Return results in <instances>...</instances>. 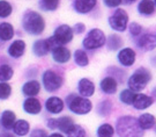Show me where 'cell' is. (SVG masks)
<instances>
[{
	"label": "cell",
	"instance_id": "cell-14",
	"mask_svg": "<svg viewBox=\"0 0 156 137\" xmlns=\"http://www.w3.org/2000/svg\"><path fill=\"white\" fill-rule=\"evenodd\" d=\"M52 58L57 63H67L71 58V51L65 46H59V48H57L52 51Z\"/></svg>",
	"mask_w": 156,
	"mask_h": 137
},
{
	"label": "cell",
	"instance_id": "cell-28",
	"mask_svg": "<svg viewBox=\"0 0 156 137\" xmlns=\"http://www.w3.org/2000/svg\"><path fill=\"white\" fill-rule=\"evenodd\" d=\"M105 42L108 43V49L109 50H118L120 46H123V40L115 34L110 35L108 41H105Z\"/></svg>",
	"mask_w": 156,
	"mask_h": 137
},
{
	"label": "cell",
	"instance_id": "cell-27",
	"mask_svg": "<svg viewBox=\"0 0 156 137\" xmlns=\"http://www.w3.org/2000/svg\"><path fill=\"white\" fill-rule=\"evenodd\" d=\"M74 61L81 68H84V66H87L89 64V58H88L87 54L83 50H76L74 52Z\"/></svg>",
	"mask_w": 156,
	"mask_h": 137
},
{
	"label": "cell",
	"instance_id": "cell-37",
	"mask_svg": "<svg viewBox=\"0 0 156 137\" xmlns=\"http://www.w3.org/2000/svg\"><path fill=\"white\" fill-rule=\"evenodd\" d=\"M141 30H142V27L138 24L136 22H133L131 23V26H129V31H131V34L134 35V36H138V35L141 33Z\"/></svg>",
	"mask_w": 156,
	"mask_h": 137
},
{
	"label": "cell",
	"instance_id": "cell-12",
	"mask_svg": "<svg viewBox=\"0 0 156 137\" xmlns=\"http://www.w3.org/2000/svg\"><path fill=\"white\" fill-rule=\"evenodd\" d=\"M97 4V0H75L74 1V8L78 13L86 14L93 11L95 6Z\"/></svg>",
	"mask_w": 156,
	"mask_h": 137
},
{
	"label": "cell",
	"instance_id": "cell-15",
	"mask_svg": "<svg viewBox=\"0 0 156 137\" xmlns=\"http://www.w3.org/2000/svg\"><path fill=\"white\" fill-rule=\"evenodd\" d=\"M26 43L22 40H16L12 43L8 48V55L13 58H20L24 54Z\"/></svg>",
	"mask_w": 156,
	"mask_h": 137
},
{
	"label": "cell",
	"instance_id": "cell-41",
	"mask_svg": "<svg viewBox=\"0 0 156 137\" xmlns=\"http://www.w3.org/2000/svg\"><path fill=\"white\" fill-rule=\"evenodd\" d=\"M0 137H13V136L9 135V134H7V132H2V134H0Z\"/></svg>",
	"mask_w": 156,
	"mask_h": 137
},
{
	"label": "cell",
	"instance_id": "cell-34",
	"mask_svg": "<svg viewBox=\"0 0 156 137\" xmlns=\"http://www.w3.org/2000/svg\"><path fill=\"white\" fill-rule=\"evenodd\" d=\"M111 108H112V103L109 100H104V101L98 103V106H97V113L103 115V116H105V115L110 114Z\"/></svg>",
	"mask_w": 156,
	"mask_h": 137
},
{
	"label": "cell",
	"instance_id": "cell-20",
	"mask_svg": "<svg viewBox=\"0 0 156 137\" xmlns=\"http://www.w3.org/2000/svg\"><path fill=\"white\" fill-rule=\"evenodd\" d=\"M138 11L142 15H151L155 12V4L153 0H141L138 5Z\"/></svg>",
	"mask_w": 156,
	"mask_h": 137
},
{
	"label": "cell",
	"instance_id": "cell-16",
	"mask_svg": "<svg viewBox=\"0 0 156 137\" xmlns=\"http://www.w3.org/2000/svg\"><path fill=\"white\" fill-rule=\"evenodd\" d=\"M153 99L148 95L145 94H135L133 98V102L132 105L134 106V108L136 109H146L148 107H151L153 105Z\"/></svg>",
	"mask_w": 156,
	"mask_h": 137
},
{
	"label": "cell",
	"instance_id": "cell-18",
	"mask_svg": "<svg viewBox=\"0 0 156 137\" xmlns=\"http://www.w3.org/2000/svg\"><path fill=\"white\" fill-rule=\"evenodd\" d=\"M23 109L26 113L31 115H36L38 114L42 109V106H41V102H39L37 99L35 98H29L27 99L24 102H23Z\"/></svg>",
	"mask_w": 156,
	"mask_h": 137
},
{
	"label": "cell",
	"instance_id": "cell-8",
	"mask_svg": "<svg viewBox=\"0 0 156 137\" xmlns=\"http://www.w3.org/2000/svg\"><path fill=\"white\" fill-rule=\"evenodd\" d=\"M53 37L56 39L60 44H66L73 40V30L67 24H62L55 30Z\"/></svg>",
	"mask_w": 156,
	"mask_h": 137
},
{
	"label": "cell",
	"instance_id": "cell-25",
	"mask_svg": "<svg viewBox=\"0 0 156 137\" xmlns=\"http://www.w3.org/2000/svg\"><path fill=\"white\" fill-rule=\"evenodd\" d=\"M29 129H30V126H29L28 122L24 120H19L13 126V130H14V132L16 134L17 136H24V135H27Z\"/></svg>",
	"mask_w": 156,
	"mask_h": 137
},
{
	"label": "cell",
	"instance_id": "cell-44",
	"mask_svg": "<svg viewBox=\"0 0 156 137\" xmlns=\"http://www.w3.org/2000/svg\"></svg>",
	"mask_w": 156,
	"mask_h": 137
},
{
	"label": "cell",
	"instance_id": "cell-22",
	"mask_svg": "<svg viewBox=\"0 0 156 137\" xmlns=\"http://www.w3.org/2000/svg\"><path fill=\"white\" fill-rule=\"evenodd\" d=\"M138 123H139L140 128L142 130H148V129H151L154 124H155V117L151 114H142L139 117L138 120Z\"/></svg>",
	"mask_w": 156,
	"mask_h": 137
},
{
	"label": "cell",
	"instance_id": "cell-38",
	"mask_svg": "<svg viewBox=\"0 0 156 137\" xmlns=\"http://www.w3.org/2000/svg\"><path fill=\"white\" fill-rule=\"evenodd\" d=\"M105 6L108 7H111V8H115V7H118L123 2V0H103Z\"/></svg>",
	"mask_w": 156,
	"mask_h": 137
},
{
	"label": "cell",
	"instance_id": "cell-33",
	"mask_svg": "<svg viewBox=\"0 0 156 137\" xmlns=\"http://www.w3.org/2000/svg\"><path fill=\"white\" fill-rule=\"evenodd\" d=\"M13 12L12 5L6 0H0V17H9Z\"/></svg>",
	"mask_w": 156,
	"mask_h": 137
},
{
	"label": "cell",
	"instance_id": "cell-35",
	"mask_svg": "<svg viewBox=\"0 0 156 137\" xmlns=\"http://www.w3.org/2000/svg\"><path fill=\"white\" fill-rule=\"evenodd\" d=\"M134 95H135V93L132 92L131 90H124V91L120 93L119 98H120L122 102L125 103V105H132Z\"/></svg>",
	"mask_w": 156,
	"mask_h": 137
},
{
	"label": "cell",
	"instance_id": "cell-42",
	"mask_svg": "<svg viewBox=\"0 0 156 137\" xmlns=\"http://www.w3.org/2000/svg\"><path fill=\"white\" fill-rule=\"evenodd\" d=\"M49 137H64L62 135H60V134H52L51 136H49Z\"/></svg>",
	"mask_w": 156,
	"mask_h": 137
},
{
	"label": "cell",
	"instance_id": "cell-23",
	"mask_svg": "<svg viewBox=\"0 0 156 137\" xmlns=\"http://www.w3.org/2000/svg\"><path fill=\"white\" fill-rule=\"evenodd\" d=\"M33 51L36 56L38 57H43L45 56L48 52L50 51L49 50V46H48V43H46V40H38L34 43L33 46Z\"/></svg>",
	"mask_w": 156,
	"mask_h": 137
},
{
	"label": "cell",
	"instance_id": "cell-5",
	"mask_svg": "<svg viewBox=\"0 0 156 137\" xmlns=\"http://www.w3.org/2000/svg\"><path fill=\"white\" fill-rule=\"evenodd\" d=\"M105 35L101 29H91L89 33L87 34V36L84 37L82 44L87 50H95L98 49L105 44Z\"/></svg>",
	"mask_w": 156,
	"mask_h": 137
},
{
	"label": "cell",
	"instance_id": "cell-2",
	"mask_svg": "<svg viewBox=\"0 0 156 137\" xmlns=\"http://www.w3.org/2000/svg\"><path fill=\"white\" fill-rule=\"evenodd\" d=\"M22 24L24 30L31 35H39L45 28L44 19L37 12L29 11L23 15Z\"/></svg>",
	"mask_w": 156,
	"mask_h": 137
},
{
	"label": "cell",
	"instance_id": "cell-6",
	"mask_svg": "<svg viewBox=\"0 0 156 137\" xmlns=\"http://www.w3.org/2000/svg\"><path fill=\"white\" fill-rule=\"evenodd\" d=\"M128 22V15L127 13L118 8L117 11L112 14L111 17H109V23H110V27L116 31H125L126 27H127Z\"/></svg>",
	"mask_w": 156,
	"mask_h": 137
},
{
	"label": "cell",
	"instance_id": "cell-26",
	"mask_svg": "<svg viewBox=\"0 0 156 137\" xmlns=\"http://www.w3.org/2000/svg\"><path fill=\"white\" fill-rule=\"evenodd\" d=\"M73 124H74L73 120L69 116H64V117H60V119H57L56 120L57 129H59V130H62L64 132H66Z\"/></svg>",
	"mask_w": 156,
	"mask_h": 137
},
{
	"label": "cell",
	"instance_id": "cell-4",
	"mask_svg": "<svg viewBox=\"0 0 156 137\" xmlns=\"http://www.w3.org/2000/svg\"><path fill=\"white\" fill-rule=\"evenodd\" d=\"M67 103L69 110L78 115L88 114L93 108L91 101H89L87 98L78 97V95H71L67 99Z\"/></svg>",
	"mask_w": 156,
	"mask_h": 137
},
{
	"label": "cell",
	"instance_id": "cell-36",
	"mask_svg": "<svg viewBox=\"0 0 156 137\" xmlns=\"http://www.w3.org/2000/svg\"><path fill=\"white\" fill-rule=\"evenodd\" d=\"M12 87L7 83H0V100H6L11 97Z\"/></svg>",
	"mask_w": 156,
	"mask_h": 137
},
{
	"label": "cell",
	"instance_id": "cell-10",
	"mask_svg": "<svg viewBox=\"0 0 156 137\" xmlns=\"http://www.w3.org/2000/svg\"><path fill=\"white\" fill-rule=\"evenodd\" d=\"M138 46L144 51H151L154 50L156 46V39L155 35L153 34H144L141 35L138 40Z\"/></svg>",
	"mask_w": 156,
	"mask_h": 137
},
{
	"label": "cell",
	"instance_id": "cell-24",
	"mask_svg": "<svg viewBox=\"0 0 156 137\" xmlns=\"http://www.w3.org/2000/svg\"><path fill=\"white\" fill-rule=\"evenodd\" d=\"M15 120H16L15 114L11 110H5L1 115V124L6 129H11L12 127L14 126Z\"/></svg>",
	"mask_w": 156,
	"mask_h": 137
},
{
	"label": "cell",
	"instance_id": "cell-21",
	"mask_svg": "<svg viewBox=\"0 0 156 137\" xmlns=\"http://www.w3.org/2000/svg\"><path fill=\"white\" fill-rule=\"evenodd\" d=\"M14 36V28L11 23L2 22L0 23V40L6 42L13 39Z\"/></svg>",
	"mask_w": 156,
	"mask_h": 137
},
{
	"label": "cell",
	"instance_id": "cell-13",
	"mask_svg": "<svg viewBox=\"0 0 156 137\" xmlns=\"http://www.w3.org/2000/svg\"><path fill=\"white\" fill-rule=\"evenodd\" d=\"M45 107L52 114H58L64 109V101L58 97H51L46 100Z\"/></svg>",
	"mask_w": 156,
	"mask_h": 137
},
{
	"label": "cell",
	"instance_id": "cell-30",
	"mask_svg": "<svg viewBox=\"0 0 156 137\" xmlns=\"http://www.w3.org/2000/svg\"><path fill=\"white\" fill-rule=\"evenodd\" d=\"M13 68L7 65V64H4L0 66V81H8L13 77Z\"/></svg>",
	"mask_w": 156,
	"mask_h": 137
},
{
	"label": "cell",
	"instance_id": "cell-29",
	"mask_svg": "<svg viewBox=\"0 0 156 137\" xmlns=\"http://www.w3.org/2000/svg\"><path fill=\"white\" fill-rule=\"evenodd\" d=\"M59 2H60V0H39V6L44 11L52 12L58 8Z\"/></svg>",
	"mask_w": 156,
	"mask_h": 137
},
{
	"label": "cell",
	"instance_id": "cell-11",
	"mask_svg": "<svg viewBox=\"0 0 156 137\" xmlns=\"http://www.w3.org/2000/svg\"><path fill=\"white\" fill-rule=\"evenodd\" d=\"M79 93L81 94V97L83 98H89L95 93V85L91 80L83 78L79 81L78 85Z\"/></svg>",
	"mask_w": 156,
	"mask_h": 137
},
{
	"label": "cell",
	"instance_id": "cell-7",
	"mask_svg": "<svg viewBox=\"0 0 156 137\" xmlns=\"http://www.w3.org/2000/svg\"><path fill=\"white\" fill-rule=\"evenodd\" d=\"M42 80H43L44 88L48 92L57 91V90L60 88L62 85V78L59 74H57L55 71H52V70L45 71L44 73H43Z\"/></svg>",
	"mask_w": 156,
	"mask_h": 137
},
{
	"label": "cell",
	"instance_id": "cell-32",
	"mask_svg": "<svg viewBox=\"0 0 156 137\" xmlns=\"http://www.w3.org/2000/svg\"><path fill=\"white\" fill-rule=\"evenodd\" d=\"M67 137H84L86 136V131L82 127L78 126V124H73L68 130L66 131Z\"/></svg>",
	"mask_w": 156,
	"mask_h": 137
},
{
	"label": "cell",
	"instance_id": "cell-43",
	"mask_svg": "<svg viewBox=\"0 0 156 137\" xmlns=\"http://www.w3.org/2000/svg\"><path fill=\"white\" fill-rule=\"evenodd\" d=\"M134 1H136V0H125L126 4H133Z\"/></svg>",
	"mask_w": 156,
	"mask_h": 137
},
{
	"label": "cell",
	"instance_id": "cell-3",
	"mask_svg": "<svg viewBox=\"0 0 156 137\" xmlns=\"http://www.w3.org/2000/svg\"><path fill=\"white\" fill-rule=\"evenodd\" d=\"M151 74L148 70H146L144 68H138L128 79V90H131L132 92L142 91L147 86V84L151 81Z\"/></svg>",
	"mask_w": 156,
	"mask_h": 137
},
{
	"label": "cell",
	"instance_id": "cell-17",
	"mask_svg": "<svg viewBox=\"0 0 156 137\" xmlns=\"http://www.w3.org/2000/svg\"><path fill=\"white\" fill-rule=\"evenodd\" d=\"M101 90L106 93V94H115L117 92V80L112 77H105L104 79L101 81Z\"/></svg>",
	"mask_w": 156,
	"mask_h": 137
},
{
	"label": "cell",
	"instance_id": "cell-1",
	"mask_svg": "<svg viewBox=\"0 0 156 137\" xmlns=\"http://www.w3.org/2000/svg\"><path fill=\"white\" fill-rule=\"evenodd\" d=\"M117 132L119 137H142L144 135V130L133 116H122L118 119Z\"/></svg>",
	"mask_w": 156,
	"mask_h": 137
},
{
	"label": "cell",
	"instance_id": "cell-9",
	"mask_svg": "<svg viewBox=\"0 0 156 137\" xmlns=\"http://www.w3.org/2000/svg\"><path fill=\"white\" fill-rule=\"evenodd\" d=\"M118 61L124 66H132L135 62V52L131 48H124L118 54Z\"/></svg>",
	"mask_w": 156,
	"mask_h": 137
},
{
	"label": "cell",
	"instance_id": "cell-31",
	"mask_svg": "<svg viewBox=\"0 0 156 137\" xmlns=\"http://www.w3.org/2000/svg\"><path fill=\"white\" fill-rule=\"evenodd\" d=\"M113 134H115L113 128L111 124H108V123L102 124L97 129V136L98 137H112Z\"/></svg>",
	"mask_w": 156,
	"mask_h": 137
},
{
	"label": "cell",
	"instance_id": "cell-40",
	"mask_svg": "<svg viewBox=\"0 0 156 137\" xmlns=\"http://www.w3.org/2000/svg\"><path fill=\"white\" fill-rule=\"evenodd\" d=\"M30 137H48V135H46L45 130H42V129H36V130H34V131L31 132Z\"/></svg>",
	"mask_w": 156,
	"mask_h": 137
},
{
	"label": "cell",
	"instance_id": "cell-39",
	"mask_svg": "<svg viewBox=\"0 0 156 137\" xmlns=\"http://www.w3.org/2000/svg\"><path fill=\"white\" fill-rule=\"evenodd\" d=\"M84 29H86V26H84L83 23H76L74 27H73V31H75L76 34H82L84 31Z\"/></svg>",
	"mask_w": 156,
	"mask_h": 137
},
{
	"label": "cell",
	"instance_id": "cell-19",
	"mask_svg": "<svg viewBox=\"0 0 156 137\" xmlns=\"http://www.w3.org/2000/svg\"><path fill=\"white\" fill-rule=\"evenodd\" d=\"M39 90H41V85H39V83L37 80H29L22 86L23 94L31 98L37 95L39 93Z\"/></svg>",
	"mask_w": 156,
	"mask_h": 137
}]
</instances>
